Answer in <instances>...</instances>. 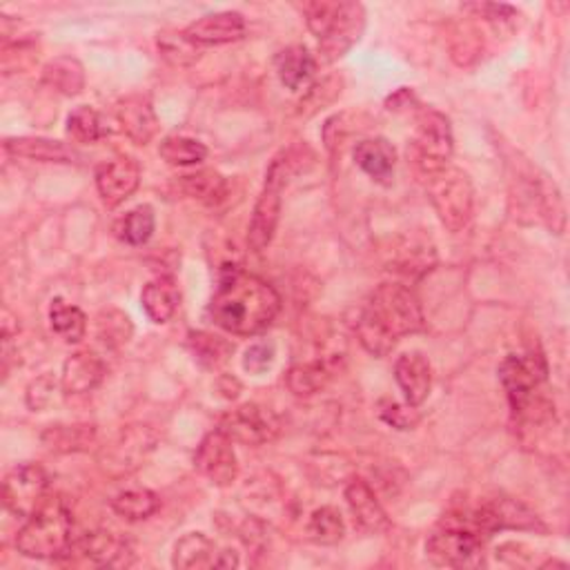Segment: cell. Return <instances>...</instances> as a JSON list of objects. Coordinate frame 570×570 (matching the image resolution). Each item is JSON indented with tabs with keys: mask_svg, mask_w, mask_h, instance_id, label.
Masks as SVG:
<instances>
[{
	"mask_svg": "<svg viewBox=\"0 0 570 570\" xmlns=\"http://www.w3.org/2000/svg\"><path fill=\"white\" fill-rule=\"evenodd\" d=\"M281 310L279 292L257 274L235 263L219 270V286L210 301V319L226 332L252 336L272 325Z\"/></svg>",
	"mask_w": 570,
	"mask_h": 570,
	"instance_id": "obj_1",
	"label": "cell"
},
{
	"mask_svg": "<svg viewBox=\"0 0 570 570\" xmlns=\"http://www.w3.org/2000/svg\"><path fill=\"white\" fill-rule=\"evenodd\" d=\"M160 508L156 493L147 488H127L112 499V510L127 521H143Z\"/></svg>",
	"mask_w": 570,
	"mask_h": 570,
	"instance_id": "obj_31",
	"label": "cell"
},
{
	"mask_svg": "<svg viewBox=\"0 0 570 570\" xmlns=\"http://www.w3.org/2000/svg\"><path fill=\"white\" fill-rule=\"evenodd\" d=\"M154 210L149 206H138L116 221L114 235L127 246H145L154 235Z\"/></svg>",
	"mask_w": 570,
	"mask_h": 570,
	"instance_id": "obj_34",
	"label": "cell"
},
{
	"mask_svg": "<svg viewBox=\"0 0 570 570\" xmlns=\"http://www.w3.org/2000/svg\"><path fill=\"white\" fill-rule=\"evenodd\" d=\"M107 374L103 359L90 350L72 354L63 365L65 395H87L96 391Z\"/></svg>",
	"mask_w": 570,
	"mask_h": 570,
	"instance_id": "obj_23",
	"label": "cell"
},
{
	"mask_svg": "<svg viewBox=\"0 0 570 570\" xmlns=\"http://www.w3.org/2000/svg\"><path fill=\"white\" fill-rule=\"evenodd\" d=\"M354 163L379 185H391L397 167V152L386 138H365L354 145Z\"/></svg>",
	"mask_w": 570,
	"mask_h": 570,
	"instance_id": "obj_22",
	"label": "cell"
},
{
	"mask_svg": "<svg viewBox=\"0 0 570 570\" xmlns=\"http://www.w3.org/2000/svg\"><path fill=\"white\" fill-rule=\"evenodd\" d=\"M475 521L479 524V528L490 537L497 530H537V532H546V526L541 524V519L521 501L506 497V495H497L490 499L479 501L477 506H470Z\"/></svg>",
	"mask_w": 570,
	"mask_h": 570,
	"instance_id": "obj_11",
	"label": "cell"
},
{
	"mask_svg": "<svg viewBox=\"0 0 570 570\" xmlns=\"http://www.w3.org/2000/svg\"><path fill=\"white\" fill-rule=\"evenodd\" d=\"M455 149L453 127L446 114L437 110H422L417 129L408 147V158L422 178L444 169L450 163Z\"/></svg>",
	"mask_w": 570,
	"mask_h": 570,
	"instance_id": "obj_9",
	"label": "cell"
},
{
	"mask_svg": "<svg viewBox=\"0 0 570 570\" xmlns=\"http://www.w3.org/2000/svg\"><path fill=\"white\" fill-rule=\"evenodd\" d=\"M99 339L107 345V348H118L123 343L129 341L132 336V323L129 317L118 312V310H105L99 314Z\"/></svg>",
	"mask_w": 570,
	"mask_h": 570,
	"instance_id": "obj_40",
	"label": "cell"
},
{
	"mask_svg": "<svg viewBox=\"0 0 570 570\" xmlns=\"http://www.w3.org/2000/svg\"><path fill=\"white\" fill-rule=\"evenodd\" d=\"M497 372L510 411L521 424H543L555 415L552 402L543 395L548 365L541 352L508 354Z\"/></svg>",
	"mask_w": 570,
	"mask_h": 570,
	"instance_id": "obj_3",
	"label": "cell"
},
{
	"mask_svg": "<svg viewBox=\"0 0 570 570\" xmlns=\"http://www.w3.org/2000/svg\"><path fill=\"white\" fill-rule=\"evenodd\" d=\"M219 428L235 442L243 446H261L274 442L281 433V419L266 406L243 404L230 411Z\"/></svg>",
	"mask_w": 570,
	"mask_h": 570,
	"instance_id": "obj_12",
	"label": "cell"
},
{
	"mask_svg": "<svg viewBox=\"0 0 570 570\" xmlns=\"http://www.w3.org/2000/svg\"><path fill=\"white\" fill-rule=\"evenodd\" d=\"M332 374H334V365L330 359L303 361V363H294L288 370L286 384L290 393H294L297 397H310L330 384Z\"/></svg>",
	"mask_w": 570,
	"mask_h": 570,
	"instance_id": "obj_27",
	"label": "cell"
},
{
	"mask_svg": "<svg viewBox=\"0 0 570 570\" xmlns=\"http://www.w3.org/2000/svg\"><path fill=\"white\" fill-rule=\"evenodd\" d=\"M43 79L50 87L59 90L65 96H76L85 87V70L72 56H59L50 61L43 70Z\"/></svg>",
	"mask_w": 570,
	"mask_h": 570,
	"instance_id": "obj_30",
	"label": "cell"
},
{
	"mask_svg": "<svg viewBox=\"0 0 570 570\" xmlns=\"http://www.w3.org/2000/svg\"><path fill=\"white\" fill-rule=\"evenodd\" d=\"M294 160L297 158L292 156V152H283L268 167L266 185L255 204L250 228H248V246L255 252H263L274 239V232L281 219V195H283V187L290 183L294 174Z\"/></svg>",
	"mask_w": 570,
	"mask_h": 570,
	"instance_id": "obj_8",
	"label": "cell"
},
{
	"mask_svg": "<svg viewBox=\"0 0 570 570\" xmlns=\"http://www.w3.org/2000/svg\"><path fill=\"white\" fill-rule=\"evenodd\" d=\"M68 134L76 143H99L101 138L110 136V127L101 112L90 105H81L68 118Z\"/></svg>",
	"mask_w": 570,
	"mask_h": 570,
	"instance_id": "obj_36",
	"label": "cell"
},
{
	"mask_svg": "<svg viewBox=\"0 0 570 570\" xmlns=\"http://www.w3.org/2000/svg\"><path fill=\"white\" fill-rule=\"evenodd\" d=\"M301 12L308 30L319 41L323 63H334L345 56L359 43L365 30V10L361 3L314 0V3H303Z\"/></svg>",
	"mask_w": 570,
	"mask_h": 570,
	"instance_id": "obj_4",
	"label": "cell"
},
{
	"mask_svg": "<svg viewBox=\"0 0 570 570\" xmlns=\"http://www.w3.org/2000/svg\"><path fill=\"white\" fill-rule=\"evenodd\" d=\"M141 303H143V310L149 317V321H154L158 325L167 323L180 303V292H178L174 277L163 274V277L152 279L141 292Z\"/></svg>",
	"mask_w": 570,
	"mask_h": 570,
	"instance_id": "obj_25",
	"label": "cell"
},
{
	"mask_svg": "<svg viewBox=\"0 0 570 570\" xmlns=\"http://www.w3.org/2000/svg\"><path fill=\"white\" fill-rule=\"evenodd\" d=\"M141 183V167L129 156H118L96 167V189L107 208H116L127 201Z\"/></svg>",
	"mask_w": 570,
	"mask_h": 570,
	"instance_id": "obj_16",
	"label": "cell"
},
{
	"mask_svg": "<svg viewBox=\"0 0 570 570\" xmlns=\"http://www.w3.org/2000/svg\"><path fill=\"white\" fill-rule=\"evenodd\" d=\"M274 361V345L268 343V341H261V343H255L246 350V356H243V367L250 372V374H263Z\"/></svg>",
	"mask_w": 570,
	"mask_h": 570,
	"instance_id": "obj_42",
	"label": "cell"
},
{
	"mask_svg": "<svg viewBox=\"0 0 570 570\" xmlns=\"http://www.w3.org/2000/svg\"><path fill=\"white\" fill-rule=\"evenodd\" d=\"M183 32L199 48H213V45H228V43L241 41L248 32V23L239 12H217L195 21Z\"/></svg>",
	"mask_w": 570,
	"mask_h": 570,
	"instance_id": "obj_18",
	"label": "cell"
},
{
	"mask_svg": "<svg viewBox=\"0 0 570 570\" xmlns=\"http://www.w3.org/2000/svg\"><path fill=\"white\" fill-rule=\"evenodd\" d=\"M341 90H343L341 76H325L323 81L314 83L297 105L299 116L308 118V116H314L319 110L332 105L341 96Z\"/></svg>",
	"mask_w": 570,
	"mask_h": 570,
	"instance_id": "obj_39",
	"label": "cell"
},
{
	"mask_svg": "<svg viewBox=\"0 0 570 570\" xmlns=\"http://www.w3.org/2000/svg\"><path fill=\"white\" fill-rule=\"evenodd\" d=\"M395 379L406 397V404L419 408L433 388V367L422 352H406L395 363Z\"/></svg>",
	"mask_w": 570,
	"mask_h": 570,
	"instance_id": "obj_19",
	"label": "cell"
},
{
	"mask_svg": "<svg viewBox=\"0 0 570 570\" xmlns=\"http://www.w3.org/2000/svg\"><path fill=\"white\" fill-rule=\"evenodd\" d=\"M43 442L56 453H83L96 442L94 426H52L43 433Z\"/></svg>",
	"mask_w": 570,
	"mask_h": 570,
	"instance_id": "obj_35",
	"label": "cell"
},
{
	"mask_svg": "<svg viewBox=\"0 0 570 570\" xmlns=\"http://www.w3.org/2000/svg\"><path fill=\"white\" fill-rule=\"evenodd\" d=\"M154 446L156 433L149 426H129L103 450L101 464L110 475L123 477L141 468Z\"/></svg>",
	"mask_w": 570,
	"mask_h": 570,
	"instance_id": "obj_13",
	"label": "cell"
},
{
	"mask_svg": "<svg viewBox=\"0 0 570 570\" xmlns=\"http://www.w3.org/2000/svg\"><path fill=\"white\" fill-rule=\"evenodd\" d=\"M379 417H382L388 426H393L397 431H413L422 422V415L417 413V408H413L408 404L402 406L393 400L379 402Z\"/></svg>",
	"mask_w": 570,
	"mask_h": 570,
	"instance_id": "obj_41",
	"label": "cell"
},
{
	"mask_svg": "<svg viewBox=\"0 0 570 570\" xmlns=\"http://www.w3.org/2000/svg\"><path fill=\"white\" fill-rule=\"evenodd\" d=\"M187 343L197 354V359L208 367L224 365L235 352V345L230 341H226L217 334H210V332H189Z\"/></svg>",
	"mask_w": 570,
	"mask_h": 570,
	"instance_id": "obj_38",
	"label": "cell"
},
{
	"mask_svg": "<svg viewBox=\"0 0 570 570\" xmlns=\"http://www.w3.org/2000/svg\"><path fill=\"white\" fill-rule=\"evenodd\" d=\"M424 183L439 221L450 232H462L475 213V189L470 176L459 167L446 165L444 169L426 176Z\"/></svg>",
	"mask_w": 570,
	"mask_h": 570,
	"instance_id": "obj_7",
	"label": "cell"
},
{
	"mask_svg": "<svg viewBox=\"0 0 570 570\" xmlns=\"http://www.w3.org/2000/svg\"><path fill=\"white\" fill-rule=\"evenodd\" d=\"M490 537L479 528L470 506L448 510L426 541V555L437 566L477 568L484 563L486 541Z\"/></svg>",
	"mask_w": 570,
	"mask_h": 570,
	"instance_id": "obj_5",
	"label": "cell"
},
{
	"mask_svg": "<svg viewBox=\"0 0 570 570\" xmlns=\"http://www.w3.org/2000/svg\"><path fill=\"white\" fill-rule=\"evenodd\" d=\"M195 466L215 486H221V488L230 486L239 477V459L235 453V442L221 428L208 433L197 448Z\"/></svg>",
	"mask_w": 570,
	"mask_h": 570,
	"instance_id": "obj_14",
	"label": "cell"
},
{
	"mask_svg": "<svg viewBox=\"0 0 570 570\" xmlns=\"http://www.w3.org/2000/svg\"><path fill=\"white\" fill-rule=\"evenodd\" d=\"M174 568L201 570V568H235L239 566V555L228 548H219L204 532H187L174 546L172 555Z\"/></svg>",
	"mask_w": 570,
	"mask_h": 570,
	"instance_id": "obj_15",
	"label": "cell"
},
{
	"mask_svg": "<svg viewBox=\"0 0 570 570\" xmlns=\"http://www.w3.org/2000/svg\"><path fill=\"white\" fill-rule=\"evenodd\" d=\"M308 537L319 546H334L345 537V524L336 508L323 506L310 515Z\"/></svg>",
	"mask_w": 570,
	"mask_h": 570,
	"instance_id": "obj_37",
	"label": "cell"
},
{
	"mask_svg": "<svg viewBox=\"0 0 570 570\" xmlns=\"http://www.w3.org/2000/svg\"><path fill=\"white\" fill-rule=\"evenodd\" d=\"M345 501L354 517V524L365 532H384L391 528V519L379 504L374 490L363 479H352L345 486Z\"/></svg>",
	"mask_w": 570,
	"mask_h": 570,
	"instance_id": "obj_21",
	"label": "cell"
},
{
	"mask_svg": "<svg viewBox=\"0 0 570 570\" xmlns=\"http://www.w3.org/2000/svg\"><path fill=\"white\" fill-rule=\"evenodd\" d=\"M50 477L39 464H21L12 468L3 481V504L6 508L21 517L30 519L48 499Z\"/></svg>",
	"mask_w": 570,
	"mask_h": 570,
	"instance_id": "obj_10",
	"label": "cell"
},
{
	"mask_svg": "<svg viewBox=\"0 0 570 570\" xmlns=\"http://www.w3.org/2000/svg\"><path fill=\"white\" fill-rule=\"evenodd\" d=\"M468 10H477L479 14H484V19L488 21V23H493L497 30L501 28V25H515V19H519V14H517V10L515 8H510V6H468Z\"/></svg>",
	"mask_w": 570,
	"mask_h": 570,
	"instance_id": "obj_43",
	"label": "cell"
},
{
	"mask_svg": "<svg viewBox=\"0 0 570 570\" xmlns=\"http://www.w3.org/2000/svg\"><path fill=\"white\" fill-rule=\"evenodd\" d=\"M158 54L172 68H193L201 61V48L187 39L185 32L163 30L156 37Z\"/></svg>",
	"mask_w": 570,
	"mask_h": 570,
	"instance_id": "obj_29",
	"label": "cell"
},
{
	"mask_svg": "<svg viewBox=\"0 0 570 570\" xmlns=\"http://www.w3.org/2000/svg\"><path fill=\"white\" fill-rule=\"evenodd\" d=\"M6 152L12 156H19V158H32V160H41V163H76V158H79V154L63 141L39 138V136L8 138Z\"/></svg>",
	"mask_w": 570,
	"mask_h": 570,
	"instance_id": "obj_24",
	"label": "cell"
},
{
	"mask_svg": "<svg viewBox=\"0 0 570 570\" xmlns=\"http://www.w3.org/2000/svg\"><path fill=\"white\" fill-rule=\"evenodd\" d=\"M415 101V94H413V90H408V87H402L395 96H391L388 99V110H395V112H400V110H404V107H408L411 103Z\"/></svg>",
	"mask_w": 570,
	"mask_h": 570,
	"instance_id": "obj_45",
	"label": "cell"
},
{
	"mask_svg": "<svg viewBox=\"0 0 570 570\" xmlns=\"http://www.w3.org/2000/svg\"><path fill=\"white\" fill-rule=\"evenodd\" d=\"M52 393H54V379L52 376H41L39 382H34L30 386L28 406L32 411H43L52 402Z\"/></svg>",
	"mask_w": 570,
	"mask_h": 570,
	"instance_id": "obj_44",
	"label": "cell"
},
{
	"mask_svg": "<svg viewBox=\"0 0 570 570\" xmlns=\"http://www.w3.org/2000/svg\"><path fill=\"white\" fill-rule=\"evenodd\" d=\"M74 539L70 508L61 499H45L19 530L17 548L32 559H61L72 555Z\"/></svg>",
	"mask_w": 570,
	"mask_h": 570,
	"instance_id": "obj_6",
	"label": "cell"
},
{
	"mask_svg": "<svg viewBox=\"0 0 570 570\" xmlns=\"http://www.w3.org/2000/svg\"><path fill=\"white\" fill-rule=\"evenodd\" d=\"M274 68H277L279 81L288 90L299 92L303 85H308L312 81V76L317 72V59L310 54L308 48L292 45L277 54Z\"/></svg>",
	"mask_w": 570,
	"mask_h": 570,
	"instance_id": "obj_26",
	"label": "cell"
},
{
	"mask_svg": "<svg viewBox=\"0 0 570 570\" xmlns=\"http://www.w3.org/2000/svg\"><path fill=\"white\" fill-rule=\"evenodd\" d=\"M50 323L52 330L65 343H79L87 330V317L79 305H72L63 299H54L50 308Z\"/></svg>",
	"mask_w": 570,
	"mask_h": 570,
	"instance_id": "obj_32",
	"label": "cell"
},
{
	"mask_svg": "<svg viewBox=\"0 0 570 570\" xmlns=\"http://www.w3.org/2000/svg\"><path fill=\"white\" fill-rule=\"evenodd\" d=\"M158 154L169 165L189 167V165H199L206 160L208 147L201 141L189 138V136H167L160 141Z\"/></svg>",
	"mask_w": 570,
	"mask_h": 570,
	"instance_id": "obj_33",
	"label": "cell"
},
{
	"mask_svg": "<svg viewBox=\"0 0 570 570\" xmlns=\"http://www.w3.org/2000/svg\"><path fill=\"white\" fill-rule=\"evenodd\" d=\"M116 121L134 145H147L158 132V118L147 96L134 94L116 105Z\"/></svg>",
	"mask_w": 570,
	"mask_h": 570,
	"instance_id": "obj_20",
	"label": "cell"
},
{
	"mask_svg": "<svg viewBox=\"0 0 570 570\" xmlns=\"http://www.w3.org/2000/svg\"><path fill=\"white\" fill-rule=\"evenodd\" d=\"M180 187L187 197L204 206H219L228 199V180L215 169H201L197 174L180 176Z\"/></svg>",
	"mask_w": 570,
	"mask_h": 570,
	"instance_id": "obj_28",
	"label": "cell"
},
{
	"mask_svg": "<svg viewBox=\"0 0 570 570\" xmlns=\"http://www.w3.org/2000/svg\"><path fill=\"white\" fill-rule=\"evenodd\" d=\"M426 328L417 294L404 283H382L359 308L354 332L372 356H388L400 339Z\"/></svg>",
	"mask_w": 570,
	"mask_h": 570,
	"instance_id": "obj_2",
	"label": "cell"
},
{
	"mask_svg": "<svg viewBox=\"0 0 570 570\" xmlns=\"http://www.w3.org/2000/svg\"><path fill=\"white\" fill-rule=\"evenodd\" d=\"M72 552H81L96 566L123 568L134 561L132 541L112 530H92L74 539Z\"/></svg>",
	"mask_w": 570,
	"mask_h": 570,
	"instance_id": "obj_17",
	"label": "cell"
}]
</instances>
